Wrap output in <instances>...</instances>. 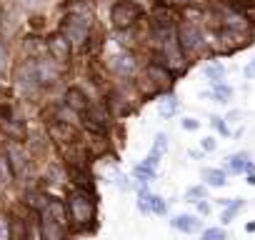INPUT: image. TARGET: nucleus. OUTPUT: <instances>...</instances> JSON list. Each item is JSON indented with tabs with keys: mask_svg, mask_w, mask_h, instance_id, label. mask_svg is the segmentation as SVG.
Here are the masks:
<instances>
[{
	"mask_svg": "<svg viewBox=\"0 0 255 240\" xmlns=\"http://www.w3.org/2000/svg\"><path fill=\"white\" fill-rule=\"evenodd\" d=\"M135 178L145 185V183H150V180L155 178V168H150V165H145V163H143V165H138V168H135Z\"/></svg>",
	"mask_w": 255,
	"mask_h": 240,
	"instance_id": "nucleus-20",
	"label": "nucleus"
},
{
	"mask_svg": "<svg viewBox=\"0 0 255 240\" xmlns=\"http://www.w3.org/2000/svg\"><path fill=\"white\" fill-rule=\"evenodd\" d=\"M248 185H255V173H250V175H248Z\"/></svg>",
	"mask_w": 255,
	"mask_h": 240,
	"instance_id": "nucleus-36",
	"label": "nucleus"
},
{
	"mask_svg": "<svg viewBox=\"0 0 255 240\" xmlns=\"http://www.w3.org/2000/svg\"><path fill=\"white\" fill-rule=\"evenodd\" d=\"M203 180H205V185H210V188H223V185L228 183L225 170H220V168H205V170H203Z\"/></svg>",
	"mask_w": 255,
	"mask_h": 240,
	"instance_id": "nucleus-15",
	"label": "nucleus"
},
{
	"mask_svg": "<svg viewBox=\"0 0 255 240\" xmlns=\"http://www.w3.org/2000/svg\"><path fill=\"white\" fill-rule=\"evenodd\" d=\"M90 25H93L90 20H85V18H80V15L68 13V15H65V20H63V25H60V33L68 38V43H70V45L83 48V45H85V40H88Z\"/></svg>",
	"mask_w": 255,
	"mask_h": 240,
	"instance_id": "nucleus-2",
	"label": "nucleus"
},
{
	"mask_svg": "<svg viewBox=\"0 0 255 240\" xmlns=\"http://www.w3.org/2000/svg\"><path fill=\"white\" fill-rule=\"evenodd\" d=\"M198 213H200V215H208V213H210V205H208L205 200H200V203H198Z\"/></svg>",
	"mask_w": 255,
	"mask_h": 240,
	"instance_id": "nucleus-33",
	"label": "nucleus"
},
{
	"mask_svg": "<svg viewBox=\"0 0 255 240\" xmlns=\"http://www.w3.org/2000/svg\"><path fill=\"white\" fill-rule=\"evenodd\" d=\"M48 58L55 60L58 65H65L70 58V43L65 35H53L48 38Z\"/></svg>",
	"mask_w": 255,
	"mask_h": 240,
	"instance_id": "nucleus-5",
	"label": "nucleus"
},
{
	"mask_svg": "<svg viewBox=\"0 0 255 240\" xmlns=\"http://www.w3.org/2000/svg\"><path fill=\"white\" fill-rule=\"evenodd\" d=\"M245 230H248V233H255V223H248V225H245Z\"/></svg>",
	"mask_w": 255,
	"mask_h": 240,
	"instance_id": "nucleus-35",
	"label": "nucleus"
},
{
	"mask_svg": "<svg viewBox=\"0 0 255 240\" xmlns=\"http://www.w3.org/2000/svg\"><path fill=\"white\" fill-rule=\"evenodd\" d=\"M215 138H203V150H215Z\"/></svg>",
	"mask_w": 255,
	"mask_h": 240,
	"instance_id": "nucleus-30",
	"label": "nucleus"
},
{
	"mask_svg": "<svg viewBox=\"0 0 255 240\" xmlns=\"http://www.w3.org/2000/svg\"><path fill=\"white\" fill-rule=\"evenodd\" d=\"M245 75H248V78H255V60H253V63L245 68Z\"/></svg>",
	"mask_w": 255,
	"mask_h": 240,
	"instance_id": "nucleus-34",
	"label": "nucleus"
},
{
	"mask_svg": "<svg viewBox=\"0 0 255 240\" xmlns=\"http://www.w3.org/2000/svg\"><path fill=\"white\" fill-rule=\"evenodd\" d=\"M25 53L33 55V58H45V53H48V40L43 43L40 38H28V40H25Z\"/></svg>",
	"mask_w": 255,
	"mask_h": 240,
	"instance_id": "nucleus-16",
	"label": "nucleus"
},
{
	"mask_svg": "<svg viewBox=\"0 0 255 240\" xmlns=\"http://www.w3.org/2000/svg\"><path fill=\"white\" fill-rule=\"evenodd\" d=\"M245 208V200H240V198H233L230 200V205L223 210V215H220V220H223V225H228V223H233V218L240 213Z\"/></svg>",
	"mask_w": 255,
	"mask_h": 240,
	"instance_id": "nucleus-17",
	"label": "nucleus"
},
{
	"mask_svg": "<svg viewBox=\"0 0 255 240\" xmlns=\"http://www.w3.org/2000/svg\"><path fill=\"white\" fill-rule=\"evenodd\" d=\"M48 128H50V133H53V138L55 140H60V143H75L78 138H75V130L68 125V123H60V120H53V123H50V120H48Z\"/></svg>",
	"mask_w": 255,
	"mask_h": 240,
	"instance_id": "nucleus-11",
	"label": "nucleus"
},
{
	"mask_svg": "<svg viewBox=\"0 0 255 240\" xmlns=\"http://www.w3.org/2000/svg\"><path fill=\"white\" fill-rule=\"evenodd\" d=\"M10 163H13V170H15L18 175H28V170L33 168V165L28 163V155H25L18 145H10Z\"/></svg>",
	"mask_w": 255,
	"mask_h": 240,
	"instance_id": "nucleus-13",
	"label": "nucleus"
},
{
	"mask_svg": "<svg viewBox=\"0 0 255 240\" xmlns=\"http://www.w3.org/2000/svg\"><path fill=\"white\" fill-rule=\"evenodd\" d=\"M248 163H250V155L248 153H235V155L225 158V170L233 173V175H238V173H245Z\"/></svg>",
	"mask_w": 255,
	"mask_h": 240,
	"instance_id": "nucleus-14",
	"label": "nucleus"
},
{
	"mask_svg": "<svg viewBox=\"0 0 255 240\" xmlns=\"http://www.w3.org/2000/svg\"><path fill=\"white\" fill-rule=\"evenodd\" d=\"M5 65H8V55H5V50H3V45H0V73L5 70Z\"/></svg>",
	"mask_w": 255,
	"mask_h": 240,
	"instance_id": "nucleus-32",
	"label": "nucleus"
},
{
	"mask_svg": "<svg viewBox=\"0 0 255 240\" xmlns=\"http://www.w3.org/2000/svg\"><path fill=\"white\" fill-rule=\"evenodd\" d=\"M170 223H173V228H178L180 233H188V235L200 233V228H203V223H200L195 215H178V218H173Z\"/></svg>",
	"mask_w": 255,
	"mask_h": 240,
	"instance_id": "nucleus-12",
	"label": "nucleus"
},
{
	"mask_svg": "<svg viewBox=\"0 0 255 240\" xmlns=\"http://www.w3.org/2000/svg\"><path fill=\"white\" fill-rule=\"evenodd\" d=\"M205 75H208V78H210V80L218 85V83L223 80L225 70H223V65H208V68H205Z\"/></svg>",
	"mask_w": 255,
	"mask_h": 240,
	"instance_id": "nucleus-24",
	"label": "nucleus"
},
{
	"mask_svg": "<svg viewBox=\"0 0 255 240\" xmlns=\"http://www.w3.org/2000/svg\"><path fill=\"white\" fill-rule=\"evenodd\" d=\"M183 128H185V130H198L200 123H198L195 118H185V120H183Z\"/></svg>",
	"mask_w": 255,
	"mask_h": 240,
	"instance_id": "nucleus-28",
	"label": "nucleus"
},
{
	"mask_svg": "<svg viewBox=\"0 0 255 240\" xmlns=\"http://www.w3.org/2000/svg\"><path fill=\"white\" fill-rule=\"evenodd\" d=\"M40 230H43V240H63L65 223L58 220L48 208H43V223H40Z\"/></svg>",
	"mask_w": 255,
	"mask_h": 240,
	"instance_id": "nucleus-4",
	"label": "nucleus"
},
{
	"mask_svg": "<svg viewBox=\"0 0 255 240\" xmlns=\"http://www.w3.org/2000/svg\"><path fill=\"white\" fill-rule=\"evenodd\" d=\"M65 103H68V108H73V110L80 113V115H85V113L90 110V100L85 98V93H83L80 88H70V90L65 93Z\"/></svg>",
	"mask_w": 255,
	"mask_h": 240,
	"instance_id": "nucleus-9",
	"label": "nucleus"
},
{
	"mask_svg": "<svg viewBox=\"0 0 255 240\" xmlns=\"http://www.w3.org/2000/svg\"><path fill=\"white\" fill-rule=\"evenodd\" d=\"M68 210H70L73 223H75L78 228H85V225L93 220V215H95V203H93L90 193L75 190V193H70V198H68Z\"/></svg>",
	"mask_w": 255,
	"mask_h": 240,
	"instance_id": "nucleus-1",
	"label": "nucleus"
},
{
	"mask_svg": "<svg viewBox=\"0 0 255 240\" xmlns=\"http://www.w3.org/2000/svg\"><path fill=\"white\" fill-rule=\"evenodd\" d=\"M213 95H215V100H218V103H228V100H230V95H233V90H230L228 85H220V83H218V85H215V90H213Z\"/></svg>",
	"mask_w": 255,
	"mask_h": 240,
	"instance_id": "nucleus-25",
	"label": "nucleus"
},
{
	"mask_svg": "<svg viewBox=\"0 0 255 240\" xmlns=\"http://www.w3.org/2000/svg\"><path fill=\"white\" fill-rule=\"evenodd\" d=\"M110 18H113V25H115L118 30L130 28V25L140 18V8H138L135 3H130V0H120V3H115V5H113Z\"/></svg>",
	"mask_w": 255,
	"mask_h": 240,
	"instance_id": "nucleus-3",
	"label": "nucleus"
},
{
	"mask_svg": "<svg viewBox=\"0 0 255 240\" xmlns=\"http://www.w3.org/2000/svg\"><path fill=\"white\" fill-rule=\"evenodd\" d=\"M0 240H10V225L3 215H0Z\"/></svg>",
	"mask_w": 255,
	"mask_h": 240,
	"instance_id": "nucleus-27",
	"label": "nucleus"
},
{
	"mask_svg": "<svg viewBox=\"0 0 255 240\" xmlns=\"http://www.w3.org/2000/svg\"><path fill=\"white\" fill-rule=\"evenodd\" d=\"M185 200H190V203H200V200H205V185L188 188V193H185Z\"/></svg>",
	"mask_w": 255,
	"mask_h": 240,
	"instance_id": "nucleus-23",
	"label": "nucleus"
},
{
	"mask_svg": "<svg viewBox=\"0 0 255 240\" xmlns=\"http://www.w3.org/2000/svg\"><path fill=\"white\" fill-rule=\"evenodd\" d=\"M110 68L120 75H130L135 70V58L130 53H113L110 55Z\"/></svg>",
	"mask_w": 255,
	"mask_h": 240,
	"instance_id": "nucleus-8",
	"label": "nucleus"
},
{
	"mask_svg": "<svg viewBox=\"0 0 255 240\" xmlns=\"http://www.w3.org/2000/svg\"><path fill=\"white\" fill-rule=\"evenodd\" d=\"M200 240H228V233L223 228H208L200 233Z\"/></svg>",
	"mask_w": 255,
	"mask_h": 240,
	"instance_id": "nucleus-22",
	"label": "nucleus"
},
{
	"mask_svg": "<svg viewBox=\"0 0 255 240\" xmlns=\"http://www.w3.org/2000/svg\"><path fill=\"white\" fill-rule=\"evenodd\" d=\"M158 110H160L163 118H170V115H175V110H178V100H175V98H163V100L158 103Z\"/></svg>",
	"mask_w": 255,
	"mask_h": 240,
	"instance_id": "nucleus-19",
	"label": "nucleus"
},
{
	"mask_svg": "<svg viewBox=\"0 0 255 240\" xmlns=\"http://www.w3.org/2000/svg\"><path fill=\"white\" fill-rule=\"evenodd\" d=\"M140 208L145 210V213H155V215H165V200L160 198V195H150L145 188L140 190Z\"/></svg>",
	"mask_w": 255,
	"mask_h": 240,
	"instance_id": "nucleus-10",
	"label": "nucleus"
},
{
	"mask_svg": "<svg viewBox=\"0 0 255 240\" xmlns=\"http://www.w3.org/2000/svg\"><path fill=\"white\" fill-rule=\"evenodd\" d=\"M10 175H13V163H10V158L0 155V183H8Z\"/></svg>",
	"mask_w": 255,
	"mask_h": 240,
	"instance_id": "nucleus-21",
	"label": "nucleus"
},
{
	"mask_svg": "<svg viewBox=\"0 0 255 240\" xmlns=\"http://www.w3.org/2000/svg\"><path fill=\"white\" fill-rule=\"evenodd\" d=\"M148 78H153L158 85H163V88H168L173 80H170V75H168V70H163V68H158V65H150L148 68Z\"/></svg>",
	"mask_w": 255,
	"mask_h": 240,
	"instance_id": "nucleus-18",
	"label": "nucleus"
},
{
	"mask_svg": "<svg viewBox=\"0 0 255 240\" xmlns=\"http://www.w3.org/2000/svg\"><path fill=\"white\" fill-rule=\"evenodd\" d=\"M213 125H215V128H218V130H220L223 135H230V130H228V125L223 123V118H213Z\"/></svg>",
	"mask_w": 255,
	"mask_h": 240,
	"instance_id": "nucleus-29",
	"label": "nucleus"
},
{
	"mask_svg": "<svg viewBox=\"0 0 255 240\" xmlns=\"http://www.w3.org/2000/svg\"><path fill=\"white\" fill-rule=\"evenodd\" d=\"M0 125H3V130L10 133L13 138H25V128L13 118V110H8V108H0Z\"/></svg>",
	"mask_w": 255,
	"mask_h": 240,
	"instance_id": "nucleus-7",
	"label": "nucleus"
},
{
	"mask_svg": "<svg viewBox=\"0 0 255 240\" xmlns=\"http://www.w3.org/2000/svg\"><path fill=\"white\" fill-rule=\"evenodd\" d=\"M20 3H23L25 8H30V10H35V8H40V3H43V0H20Z\"/></svg>",
	"mask_w": 255,
	"mask_h": 240,
	"instance_id": "nucleus-31",
	"label": "nucleus"
},
{
	"mask_svg": "<svg viewBox=\"0 0 255 240\" xmlns=\"http://www.w3.org/2000/svg\"><path fill=\"white\" fill-rule=\"evenodd\" d=\"M10 240H25V225L20 223V220H15L13 225H10Z\"/></svg>",
	"mask_w": 255,
	"mask_h": 240,
	"instance_id": "nucleus-26",
	"label": "nucleus"
},
{
	"mask_svg": "<svg viewBox=\"0 0 255 240\" xmlns=\"http://www.w3.org/2000/svg\"><path fill=\"white\" fill-rule=\"evenodd\" d=\"M178 43H180V48H183L185 53H195V50L200 48V30H198L195 25H190V23L180 25Z\"/></svg>",
	"mask_w": 255,
	"mask_h": 240,
	"instance_id": "nucleus-6",
	"label": "nucleus"
}]
</instances>
